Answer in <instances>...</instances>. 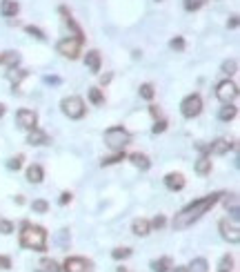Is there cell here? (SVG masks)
I'll return each instance as SVG.
<instances>
[{
    "label": "cell",
    "instance_id": "cell-2",
    "mask_svg": "<svg viewBox=\"0 0 240 272\" xmlns=\"http://www.w3.org/2000/svg\"><path fill=\"white\" fill-rule=\"evenodd\" d=\"M20 245L27 250H36V252H45L47 250V230L43 225L34 223H23V232H20Z\"/></svg>",
    "mask_w": 240,
    "mask_h": 272
},
{
    "label": "cell",
    "instance_id": "cell-8",
    "mask_svg": "<svg viewBox=\"0 0 240 272\" xmlns=\"http://www.w3.org/2000/svg\"><path fill=\"white\" fill-rule=\"evenodd\" d=\"M236 96H238V85H236L234 81H222V83H218L216 98L220 103H234Z\"/></svg>",
    "mask_w": 240,
    "mask_h": 272
},
{
    "label": "cell",
    "instance_id": "cell-24",
    "mask_svg": "<svg viewBox=\"0 0 240 272\" xmlns=\"http://www.w3.org/2000/svg\"><path fill=\"white\" fill-rule=\"evenodd\" d=\"M169 268H171V259L169 257H160L156 261H151V270L154 272H169Z\"/></svg>",
    "mask_w": 240,
    "mask_h": 272
},
{
    "label": "cell",
    "instance_id": "cell-32",
    "mask_svg": "<svg viewBox=\"0 0 240 272\" xmlns=\"http://www.w3.org/2000/svg\"><path fill=\"white\" fill-rule=\"evenodd\" d=\"M24 31H27L29 36L38 38V40H45V38H47V36H45V31H43V29H38V27H34V25H27V27H24Z\"/></svg>",
    "mask_w": 240,
    "mask_h": 272
},
{
    "label": "cell",
    "instance_id": "cell-12",
    "mask_svg": "<svg viewBox=\"0 0 240 272\" xmlns=\"http://www.w3.org/2000/svg\"><path fill=\"white\" fill-rule=\"evenodd\" d=\"M234 147V143H229L227 138H216V141L212 143V145H207V152L209 154H218V156H222V154H227V152Z\"/></svg>",
    "mask_w": 240,
    "mask_h": 272
},
{
    "label": "cell",
    "instance_id": "cell-6",
    "mask_svg": "<svg viewBox=\"0 0 240 272\" xmlns=\"http://www.w3.org/2000/svg\"><path fill=\"white\" fill-rule=\"evenodd\" d=\"M180 112L185 118H196L202 112V98L198 94H189L183 103H180Z\"/></svg>",
    "mask_w": 240,
    "mask_h": 272
},
{
    "label": "cell",
    "instance_id": "cell-51",
    "mask_svg": "<svg viewBox=\"0 0 240 272\" xmlns=\"http://www.w3.org/2000/svg\"><path fill=\"white\" fill-rule=\"evenodd\" d=\"M0 65H2V54H0Z\"/></svg>",
    "mask_w": 240,
    "mask_h": 272
},
{
    "label": "cell",
    "instance_id": "cell-15",
    "mask_svg": "<svg viewBox=\"0 0 240 272\" xmlns=\"http://www.w3.org/2000/svg\"><path fill=\"white\" fill-rule=\"evenodd\" d=\"M236 114H238V109H236L234 103H222V107L218 109V118H220V121H225V123L234 121Z\"/></svg>",
    "mask_w": 240,
    "mask_h": 272
},
{
    "label": "cell",
    "instance_id": "cell-23",
    "mask_svg": "<svg viewBox=\"0 0 240 272\" xmlns=\"http://www.w3.org/2000/svg\"><path fill=\"white\" fill-rule=\"evenodd\" d=\"M187 272H209V263H207V259L198 257L187 266Z\"/></svg>",
    "mask_w": 240,
    "mask_h": 272
},
{
    "label": "cell",
    "instance_id": "cell-17",
    "mask_svg": "<svg viewBox=\"0 0 240 272\" xmlns=\"http://www.w3.org/2000/svg\"><path fill=\"white\" fill-rule=\"evenodd\" d=\"M220 199L225 201V208L231 212V219H238V212H240V208H238V194H222Z\"/></svg>",
    "mask_w": 240,
    "mask_h": 272
},
{
    "label": "cell",
    "instance_id": "cell-22",
    "mask_svg": "<svg viewBox=\"0 0 240 272\" xmlns=\"http://www.w3.org/2000/svg\"><path fill=\"white\" fill-rule=\"evenodd\" d=\"M129 161L134 163L136 167H140V170H149V165H151L147 156L140 154V152H134V154H129Z\"/></svg>",
    "mask_w": 240,
    "mask_h": 272
},
{
    "label": "cell",
    "instance_id": "cell-29",
    "mask_svg": "<svg viewBox=\"0 0 240 272\" xmlns=\"http://www.w3.org/2000/svg\"><path fill=\"white\" fill-rule=\"evenodd\" d=\"M231 268H234V257L225 254V257L220 259V263H218V272H231Z\"/></svg>",
    "mask_w": 240,
    "mask_h": 272
},
{
    "label": "cell",
    "instance_id": "cell-20",
    "mask_svg": "<svg viewBox=\"0 0 240 272\" xmlns=\"http://www.w3.org/2000/svg\"><path fill=\"white\" fill-rule=\"evenodd\" d=\"M196 172H198V174H202V176L212 172V159H209L207 154H202L200 159L196 161Z\"/></svg>",
    "mask_w": 240,
    "mask_h": 272
},
{
    "label": "cell",
    "instance_id": "cell-33",
    "mask_svg": "<svg viewBox=\"0 0 240 272\" xmlns=\"http://www.w3.org/2000/svg\"><path fill=\"white\" fill-rule=\"evenodd\" d=\"M111 257H114L116 261H120V259H127V257H131V248H116L114 252H111Z\"/></svg>",
    "mask_w": 240,
    "mask_h": 272
},
{
    "label": "cell",
    "instance_id": "cell-41",
    "mask_svg": "<svg viewBox=\"0 0 240 272\" xmlns=\"http://www.w3.org/2000/svg\"><path fill=\"white\" fill-rule=\"evenodd\" d=\"M165 223H167V221H165V217H156V219L151 221L149 225H151V228H156V230H163V228H165Z\"/></svg>",
    "mask_w": 240,
    "mask_h": 272
},
{
    "label": "cell",
    "instance_id": "cell-19",
    "mask_svg": "<svg viewBox=\"0 0 240 272\" xmlns=\"http://www.w3.org/2000/svg\"><path fill=\"white\" fill-rule=\"evenodd\" d=\"M18 2H16V0H2V2H0V14L5 16V18H11V16H16L18 14Z\"/></svg>",
    "mask_w": 240,
    "mask_h": 272
},
{
    "label": "cell",
    "instance_id": "cell-7",
    "mask_svg": "<svg viewBox=\"0 0 240 272\" xmlns=\"http://www.w3.org/2000/svg\"><path fill=\"white\" fill-rule=\"evenodd\" d=\"M220 237L229 243H238L240 241L238 219H222L220 221Z\"/></svg>",
    "mask_w": 240,
    "mask_h": 272
},
{
    "label": "cell",
    "instance_id": "cell-47",
    "mask_svg": "<svg viewBox=\"0 0 240 272\" xmlns=\"http://www.w3.org/2000/svg\"><path fill=\"white\" fill-rule=\"evenodd\" d=\"M109 81H111V74H105V76L100 78V83H102V85H107V83H109Z\"/></svg>",
    "mask_w": 240,
    "mask_h": 272
},
{
    "label": "cell",
    "instance_id": "cell-50",
    "mask_svg": "<svg viewBox=\"0 0 240 272\" xmlns=\"http://www.w3.org/2000/svg\"><path fill=\"white\" fill-rule=\"evenodd\" d=\"M118 272H129V270H127V268H120V270Z\"/></svg>",
    "mask_w": 240,
    "mask_h": 272
},
{
    "label": "cell",
    "instance_id": "cell-49",
    "mask_svg": "<svg viewBox=\"0 0 240 272\" xmlns=\"http://www.w3.org/2000/svg\"><path fill=\"white\" fill-rule=\"evenodd\" d=\"M2 114H5V105H0V118H2Z\"/></svg>",
    "mask_w": 240,
    "mask_h": 272
},
{
    "label": "cell",
    "instance_id": "cell-11",
    "mask_svg": "<svg viewBox=\"0 0 240 272\" xmlns=\"http://www.w3.org/2000/svg\"><path fill=\"white\" fill-rule=\"evenodd\" d=\"M165 185H167V190H171V192H180V190L185 188V176L180 174V172H169V174L165 176Z\"/></svg>",
    "mask_w": 240,
    "mask_h": 272
},
{
    "label": "cell",
    "instance_id": "cell-21",
    "mask_svg": "<svg viewBox=\"0 0 240 272\" xmlns=\"http://www.w3.org/2000/svg\"><path fill=\"white\" fill-rule=\"evenodd\" d=\"M43 176H45V172H43V167H40V165H29L27 167V181H29V183H40Z\"/></svg>",
    "mask_w": 240,
    "mask_h": 272
},
{
    "label": "cell",
    "instance_id": "cell-38",
    "mask_svg": "<svg viewBox=\"0 0 240 272\" xmlns=\"http://www.w3.org/2000/svg\"><path fill=\"white\" fill-rule=\"evenodd\" d=\"M56 241L60 243L63 248H67V245H69V230H60V232H58V237H56Z\"/></svg>",
    "mask_w": 240,
    "mask_h": 272
},
{
    "label": "cell",
    "instance_id": "cell-1",
    "mask_svg": "<svg viewBox=\"0 0 240 272\" xmlns=\"http://www.w3.org/2000/svg\"><path fill=\"white\" fill-rule=\"evenodd\" d=\"M220 196H222V192H214V194H207V196H202V199L189 203L187 208H183L171 221L173 230H185V228H189V225H193L202 214H207L218 201H220Z\"/></svg>",
    "mask_w": 240,
    "mask_h": 272
},
{
    "label": "cell",
    "instance_id": "cell-14",
    "mask_svg": "<svg viewBox=\"0 0 240 272\" xmlns=\"http://www.w3.org/2000/svg\"><path fill=\"white\" fill-rule=\"evenodd\" d=\"M29 76L27 69H18V67H9V72H7V81H9L11 85H14V89L18 87L20 83H23L24 78Z\"/></svg>",
    "mask_w": 240,
    "mask_h": 272
},
{
    "label": "cell",
    "instance_id": "cell-10",
    "mask_svg": "<svg viewBox=\"0 0 240 272\" xmlns=\"http://www.w3.org/2000/svg\"><path fill=\"white\" fill-rule=\"evenodd\" d=\"M65 272H92V261H87L85 257H69L63 266Z\"/></svg>",
    "mask_w": 240,
    "mask_h": 272
},
{
    "label": "cell",
    "instance_id": "cell-30",
    "mask_svg": "<svg viewBox=\"0 0 240 272\" xmlns=\"http://www.w3.org/2000/svg\"><path fill=\"white\" fill-rule=\"evenodd\" d=\"M140 98H144V101H151V98H154V85H151V83L140 85Z\"/></svg>",
    "mask_w": 240,
    "mask_h": 272
},
{
    "label": "cell",
    "instance_id": "cell-27",
    "mask_svg": "<svg viewBox=\"0 0 240 272\" xmlns=\"http://www.w3.org/2000/svg\"><path fill=\"white\" fill-rule=\"evenodd\" d=\"M220 69H222V74H227V76H234V74L238 72V60H236V58H229V60H225Z\"/></svg>",
    "mask_w": 240,
    "mask_h": 272
},
{
    "label": "cell",
    "instance_id": "cell-28",
    "mask_svg": "<svg viewBox=\"0 0 240 272\" xmlns=\"http://www.w3.org/2000/svg\"><path fill=\"white\" fill-rule=\"evenodd\" d=\"M40 268H43L45 272H63V268L58 266L53 259H43V261H40Z\"/></svg>",
    "mask_w": 240,
    "mask_h": 272
},
{
    "label": "cell",
    "instance_id": "cell-36",
    "mask_svg": "<svg viewBox=\"0 0 240 272\" xmlns=\"http://www.w3.org/2000/svg\"><path fill=\"white\" fill-rule=\"evenodd\" d=\"M23 161H24V156L18 154V156H14V159H9L7 167H9V170H20V167H23Z\"/></svg>",
    "mask_w": 240,
    "mask_h": 272
},
{
    "label": "cell",
    "instance_id": "cell-42",
    "mask_svg": "<svg viewBox=\"0 0 240 272\" xmlns=\"http://www.w3.org/2000/svg\"><path fill=\"white\" fill-rule=\"evenodd\" d=\"M72 192H63V194H60V199H58V203L60 205H67V203H72Z\"/></svg>",
    "mask_w": 240,
    "mask_h": 272
},
{
    "label": "cell",
    "instance_id": "cell-18",
    "mask_svg": "<svg viewBox=\"0 0 240 272\" xmlns=\"http://www.w3.org/2000/svg\"><path fill=\"white\" fill-rule=\"evenodd\" d=\"M149 230H151V225H149L147 219H136L134 223H131V232H134L136 237H147Z\"/></svg>",
    "mask_w": 240,
    "mask_h": 272
},
{
    "label": "cell",
    "instance_id": "cell-5",
    "mask_svg": "<svg viewBox=\"0 0 240 272\" xmlns=\"http://www.w3.org/2000/svg\"><path fill=\"white\" fill-rule=\"evenodd\" d=\"M80 45H82V38H76V36H67V38L58 40L56 49H58V54H63L65 58L76 60L78 54H80Z\"/></svg>",
    "mask_w": 240,
    "mask_h": 272
},
{
    "label": "cell",
    "instance_id": "cell-31",
    "mask_svg": "<svg viewBox=\"0 0 240 272\" xmlns=\"http://www.w3.org/2000/svg\"><path fill=\"white\" fill-rule=\"evenodd\" d=\"M89 101L94 103V105H102V101H105V96H102V92L98 87L89 89Z\"/></svg>",
    "mask_w": 240,
    "mask_h": 272
},
{
    "label": "cell",
    "instance_id": "cell-46",
    "mask_svg": "<svg viewBox=\"0 0 240 272\" xmlns=\"http://www.w3.org/2000/svg\"><path fill=\"white\" fill-rule=\"evenodd\" d=\"M45 83H49V85H58V83H60V78H56V76H45Z\"/></svg>",
    "mask_w": 240,
    "mask_h": 272
},
{
    "label": "cell",
    "instance_id": "cell-9",
    "mask_svg": "<svg viewBox=\"0 0 240 272\" xmlns=\"http://www.w3.org/2000/svg\"><path fill=\"white\" fill-rule=\"evenodd\" d=\"M16 121H18V125L27 132H31V130L38 127V116H36V112H31V109H18Z\"/></svg>",
    "mask_w": 240,
    "mask_h": 272
},
{
    "label": "cell",
    "instance_id": "cell-4",
    "mask_svg": "<svg viewBox=\"0 0 240 272\" xmlns=\"http://www.w3.org/2000/svg\"><path fill=\"white\" fill-rule=\"evenodd\" d=\"M60 109H63L65 116L78 121V118L85 116V101H82L80 96H67V98H63V103H60Z\"/></svg>",
    "mask_w": 240,
    "mask_h": 272
},
{
    "label": "cell",
    "instance_id": "cell-34",
    "mask_svg": "<svg viewBox=\"0 0 240 272\" xmlns=\"http://www.w3.org/2000/svg\"><path fill=\"white\" fill-rule=\"evenodd\" d=\"M31 208H34V212H38V214H45L49 210V203L45 199H38V201H34L31 203Z\"/></svg>",
    "mask_w": 240,
    "mask_h": 272
},
{
    "label": "cell",
    "instance_id": "cell-25",
    "mask_svg": "<svg viewBox=\"0 0 240 272\" xmlns=\"http://www.w3.org/2000/svg\"><path fill=\"white\" fill-rule=\"evenodd\" d=\"M18 63H20V54L18 52H5L2 54V65H7V69L18 67Z\"/></svg>",
    "mask_w": 240,
    "mask_h": 272
},
{
    "label": "cell",
    "instance_id": "cell-37",
    "mask_svg": "<svg viewBox=\"0 0 240 272\" xmlns=\"http://www.w3.org/2000/svg\"><path fill=\"white\" fill-rule=\"evenodd\" d=\"M11 232H14V223L0 217V234H11Z\"/></svg>",
    "mask_w": 240,
    "mask_h": 272
},
{
    "label": "cell",
    "instance_id": "cell-13",
    "mask_svg": "<svg viewBox=\"0 0 240 272\" xmlns=\"http://www.w3.org/2000/svg\"><path fill=\"white\" fill-rule=\"evenodd\" d=\"M27 143H29V145H36V147H40V145H49V136L45 134V132H40L38 127H36V130L29 132Z\"/></svg>",
    "mask_w": 240,
    "mask_h": 272
},
{
    "label": "cell",
    "instance_id": "cell-39",
    "mask_svg": "<svg viewBox=\"0 0 240 272\" xmlns=\"http://www.w3.org/2000/svg\"><path fill=\"white\" fill-rule=\"evenodd\" d=\"M169 47H171L173 52H183V49H185V40L180 38V36H176V38H171V43H169Z\"/></svg>",
    "mask_w": 240,
    "mask_h": 272
},
{
    "label": "cell",
    "instance_id": "cell-35",
    "mask_svg": "<svg viewBox=\"0 0 240 272\" xmlns=\"http://www.w3.org/2000/svg\"><path fill=\"white\" fill-rule=\"evenodd\" d=\"M205 2H207V0H185V9H187V11H198Z\"/></svg>",
    "mask_w": 240,
    "mask_h": 272
},
{
    "label": "cell",
    "instance_id": "cell-26",
    "mask_svg": "<svg viewBox=\"0 0 240 272\" xmlns=\"http://www.w3.org/2000/svg\"><path fill=\"white\" fill-rule=\"evenodd\" d=\"M118 161H125V150L116 152V154H111V156H105V159L100 161V165L107 167V165H114V163H118Z\"/></svg>",
    "mask_w": 240,
    "mask_h": 272
},
{
    "label": "cell",
    "instance_id": "cell-43",
    "mask_svg": "<svg viewBox=\"0 0 240 272\" xmlns=\"http://www.w3.org/2000/svg\"><path fill=\"white\" fill-rule=\"evenodd\" d=\"M9 268H11V259L0 254V270H9Z\"/></svg>",
    "mask_w": 240,
    "mask_h": 272
},
{
    "label": "cell",
    "instance_id": "cell-52",
    "mask_svg": "<svg viewBox=\"0 0 240 272\" xmlns=\"http://www.w3.org/2000/svg\"><path fill=\"white\" fill-rule=\"evenodd\" d=\"M156 2H160V0H156Z\"/></svg>",
    "mask_w": 240,
    "mask_h": 272
},
{
    "label": "cell",
    "instance_id": "cell-16",
    "mask_svg": "<svg viewBox=\"0 0 240 272\" xmlns=\"http://www.w3.org/2000/svg\"><path fill=\"white\" fill-rule=\"evenodd\" d=\"M85 65H87L89 69H92L94 74L100 72V52H96V49L87 52V56H85Z\"/></svg>",
    "mask_w": 240,
    "mask_h": 272
},
{
    "label": "cell",
    "instance_id": "cell-44",
    "mask_svg": "<svg viewBox=\"0 0 240 272\" xmlns=\"http://www.w3.org/2000/svg\"><path fill=\"white\" fill-rule=\"evenodd\" d=\"M149 114H151L154 118H160V107L158 105H151V107H149Z\"/></svg>",
    "mask_w": 240,
    "mask_h": 272
},
{
    "label": "cell",
    "instance_id": "cell-40",
    "mask_svg": "<svg viewBox=\"0 0 240 272\" xmlns=\"http://www.w3.org/2000/svg\"><path fill=\"white\" fill-rule=\"evenodd\" d=\"M165 130H167V121H165V118H158V121L154 123V127H151V132H154V134H163Z\"/></svg>",
    "mask_w": 240,
    "mask_h": 272
},
{
    "label": "cell",
    "instance_id": "cell-3",
    "mask_svg": "<svg viewBox=\"0 0 240 272\" xmlns=\"http://www.w3.org/2000/svg\"><path fill=\"white\" fill-rule=\"evenodd\" d=\"M105 143L109 150L120 152L131 143V134L125 130V127H109V130L105 132Z\"/></svg>",
    "mask_w": 240,
    "mask_h": 272
},
{
    "label": "cell",
    "instance_id": "cell-45",
    "mask_svg": "<svg viewBox=\"0 0 240 272\" xmlns=\"http://www.w3.org/2000/svg\"><path fill=\"white\" fill-rule=\"evenodd\" d=\"M227 27H229V29H236V27H238V16H231V20L227 23Z\"/></svg>",
    "mask_w": 240,
    "mask_h": 272
},
{
    "label": "cell",
    "instance_id": "cell-48",
    "mask_svg": "<svg viewBox=\"0 0 240 272\" xmlns=\"http://www.w3.org/2000/svg\"><path fill=\"white\" fill-rule=\"evenodd\" d=\"M173 272H187V268H183V266H180V268H176Z\"/></svg>",
    "mask_w": 240,
    "mask_h": 272
}]
</instances>
